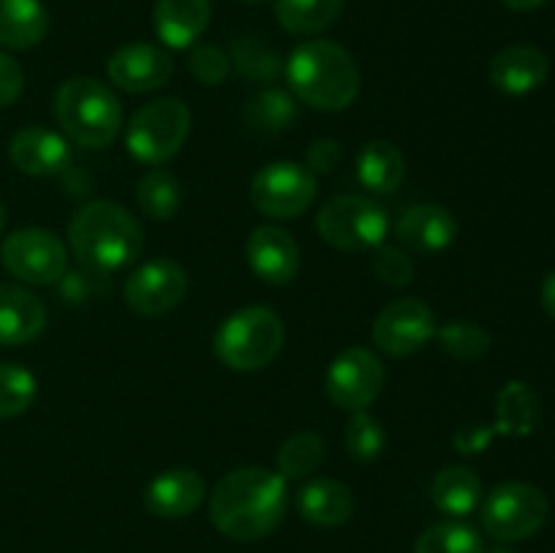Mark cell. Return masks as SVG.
I'll return each mask as SVG.
<instances>
[{
  "mask_svg": "<svg viewBox=\"0 0 555 553\" xmlns=\"http://www.w3.org/2000/svg\"><path fill=\"white\" fill-rule=\"evenodd\" d=\"M57 296L68 304H87L92 298H101L108 291V274L101 271H92L79 266V269H70L60 276L57 282Z\"/></svg>",
  "mask_w": 555,
  "mask_h": 553,
  "instance_id": "obj_36",
  "label": "cell"
},
{
  "mask_svg": "<svg viewBox=\"0 0 555 553\" xmlns=\"http://www.w3.org/2000/svg\"><path fill=\"white\" fill-rule=\"evenodd\" d=\"M285 513L287 480L266 466H242L228 472L211 491V524L231 540H263L285 520Z\"/></svg>",
  "mask_w": 555,
  "mask_h": 553,
  "instance_id": "obj_1",
  "label": "cell"
},
{
  "mask_svg": "<svg viewBox=\"0 0 555 553\" xmlns=\"http://www.w3.org/2000/svg\"><path fill=\"white\" fill-rule=\"evenodd\" d=\"M106 74L114 87L130 92V95H144V92L160 90L173 76L171 54L155 43H125L108 57Z\"/></svg>",
  "mask_w": 555,
  "mask_h": 553,
  "instance_id": "obj_14",
  "label": "cell"
},
{
  "mask_svg": "<svg viewBox=\"0 0 555 553\" xmlns=\"http://www.w3.org/2000/svg\"><path fill=\"white\" fill-rule=\"evenodd\" d=\"M415 553H486V540L464 520H442L417 537Z\"/></svg>",
  "mask_w": 555,
  "mask_h": 553,
  "instance_id": "obj_31",
  "label": "cell"
},
{
  "mask_svg": "<svg viewBox=\"0 0 555 553\" xmlns=\"http://www.w3.org/2000/svg\"><path fill=\"white\" fill-rule=\"evenodd\" d=\"M9 157L27 177H57L70 168V141L49 128L27 125L9 141Z\"/></svg>",
  "mask_w": 555,
  "mask_h": 553,
  "instance_id": "obj_16",
  "label": "cell"
},
{
  "mask_svg": "<svg viewBox=\"0 0 555 553\" xmlns=\"http://www.w3.org/2000/svg\"><path fill=\"white\" fill-rule=\"evenodd\" d=\"M542 423V401L526 383H507L496 396V434L529 437Z\"/></svg>",
  "mask_w": 555,
  "mask_h": 553,
  "instance_id": "obj_25",
  "label": "cell"
},
{
  "mask_svg": "<svg viewBox=\"0 0 555 553\" xmlns=\"http://www.w3.org/2000/svg\"><path fill=\"white\" fill-rule=\"evenodd\" d=\"M54 119L70 144L103 150L122 130V103L103 81L74 76L54 92Z\"/></svg>",
  "mask_w": 555,
  "mask_h": 553,
  "instance_id": "obj_4",
  "label": "cell"
},
{
  "mask_svg": "<svg viewBox=\"0 0 555 553\" xmlns=\"http://www.w3.org/2000/svg\"><path fill=\"white\" fill-rule=\"evenodd\" d=\"M38 383L30 369L0 363V417H16L36 401Z\"/></svg>",
  "mask_w": 555,
  "mask_h": 553,
  "instance_id": "obj_34",
  "label": "cell"
},
{
  "mask_svg": "<svg viewBox=\"0 0 555 553\" xmlns=\"http://www.w3.org/2000/svg\"><path fill=\"white\" fill-rule=\"evenodd\" d=\"M540 296H542V307H545V312L555 320V271H553V274L545 276Z\"/></svg>",
  "mask_w": 555,
  "mask_h": 553,
  "instance_id": "obj_42",
  "label": "cell"
},
{
  "mask_svg": "<svg viewBox=\"0 0 555 553\" xmlns=\"http://www.w3.org/2000/svg\"><path fill=\"white\" fill-rule=\"evenodd\" d=\"M3 228H5V206L0 204V233H3Z\"/></svg>",
  "mask_w": 555,
  "mask_h": 553,
  "instance_id": "obj_44",
  "label": "cell"
},
{
  "mask_svg": "<svg viewBox=\"0 0 555 553\" xmlns=\"http://www.w3.org/2000/svg\"><path fill=\"white\" fill-rule=\"evenodd\" d=\"M190 276L171 258H152L125 280V304L141 318H160L184 301Z\"/></svg>",
  "mask_w": 555,
  "mask_h": 553,
  "instance_id": "obj_12",
  "label": "cell"
},
{
  "mask_svg": "<svg viewBox=\"0 0 555 553\" xmlns=\"http://www.w3.org/2000/svg\"><path fill=\"white\" fill-rule=\"evenodd\" d=\"M206 499V480L195 470L177 466L152 477L144 488V507L157 518H184Z\"/></svg>",
  "mask_w": 555,
  "mask_h": 553,
  "instance_id": "obj_18",
  "label": "cell"
},
{
  "mask_svg": "<svg viewBox=\"0 0 555 553\" xmlns=\"http://www.w3.org/2000/svg\"><path fill=\"white\" fill-rule=\"evenodd\" d=\"M431 499L439 513L450 518H464L475 513L482 499V483L469 466H444L431 483Z\"/></svg>",
  "mask_w": 555,
  "mask_h": 553,
  "instance_id": "obj_26",
  "label": "cell"
},
{
  "mask_svg": "<svg viewBox=\"0 0 555 553\" xmlns=\"http://www.w3.org/2000/svg\"><path fill=\"white\" fill-rule=\"evenodd\" d=\"M323 439L314 432H298L293 437H287L282 442L280 453H276V472L291 480H304V477L312 475L314 470L323 461Z\"/></svg>",
  "mask_w": 555,
  "mask_h": 553,
  "instance_id": "obj_32",
  "label": "cell"
},
{
  "mask_svg": "<svg viewBox=\"0 0 555 553\" xmlns=\"http://www.w3.org/2000/svg\"><path fill=\"white\" fill-rule=\"evenodd\" d=\"M493 553H513V551H507V548H499V551H493Z\"/></svg>",
  "mask_w": 555,
  "mask_h": 553,
  "instance_id": "obj_46",
  "label": "cell"
},
{
  "mask_svg": "<svg viewBox=\"0 0 555 553\" xmlns=\"http://www.w3.org/2000/svg\"><path fill=\"white\" fill-rule=\"evenodd\" d=\"M314 226L331 247L341 253H363V249H377L379 244H385L390 220L383 204L369 195L345 193L334 195L320 206Z\"/></svg>",
  "mask_w": 555,
  "mask_h": 553,
  "instance_id": "obj_7",
  "label": "cell"
},
{
  "mask_svg": "<svg viewBox=\"0 0 555 553\" xmlns=\"http://www.w3.org/2000/svg\"><path fill=\"white\" fill-rule=\"evenodd\" d=\"M345 0H276L274 14L293 36H318L339 20Z\"/></svg>",
  "mask_w": 555,
  "mask_h": 553,
  "instance_id": "obj_27",
  "label": "cell"
},
{
  "mask_svg": "<svg viewBox=\"0 0 555 553\" xmlns=\"http://www.w3.org/2000/svg\"><path fill=\"white\" fill-rule=\"evenodd\" d=\"M385 385V366L369 347H347L325 372V394L339 410L361 412L377 401Z\"/></svg>",
  "mask_w": 555,
  "mask_h": 553,
  "instance_id": "obj_11",
  "label": "cell"
},
{
  "mask_svg": "<svg viewBox=\"0 0 555 553\" xmlns=\"http://www.w3.org/2000/svg\"><path fill=\"white\" fill-rule=\"evenodd\" d=\"M459 236V220L442 204H415L396 220V239L412 253H442Z\"/></svg>",
  "mask_w": 555,
  "mask_h": 553,
  "instance_id": "obj_17",
  "label": "cell"
},
{
  "mask_svg": "<svg viewBox=\"0 0 555 553\" xmlns=\"http://www.w3.org/2000/svg\"><path fill=\"white\" fill-rule=\"evenodd\" d=\"M22 90H25V70L11 54L0 52V108L20 101Z\"/></svg>",
  "mask_w": 555,
  "mask_h": 553,
  "instance_id": "obj_39",
  "label": "cell"
},
{
  "mask_svg": "<svg viewBox=\"0 0 555 553\" xmlns=\"http://www.w3.org/2000/svg\"><path fill=\"white\" fill-rule=\"evenodd\" d=\"M358 182L374 195H388L401 188L406 177V160L393 141L374 139L363 144L356 160Z\"/></svg>",
  "mask_w": 555,
  "mask_h": 553,
  "instance_id": "obj_23",
  "label": "cell"
},
{
  "mask_svg": "<svg viewBox=\"0 0 555 553\" xmlns=\"http://www.w3.org/2000/svg\"><path fill=\"white\" fill-rule=\"evenodd\" d=\"M190 74L201 81V85L217 87L228 79L231 74V57L222 52L215 43H201V47H193L190 52Z\"/></svg>",
  "mask_w": 555,
  "mask_h": 553,
  "instance_id": "obj_38",
  "label": "cell"
},
{
  "mask_svg": "<svg viewBox=\"0 0 555 553\" xmlns=\"http://www.w3.org/2000/svg\"><path fill=\"white\" fill-rule=\"evenodd\" d=\"M551 74V60L545 52L529 43H515V47L502 49L488 65V79L496 90L507 95H526L542 87Z\"/></svg>",
  "mask_w": 555,
  "mask_h": 553,
  "instance_id": "obj_19",
  "label": "cell"
},
{
  "mask_svg": "<svg viewBox=\"0 0 555 553\" xmlns=\"http://www.w3.org/2000/svg\"><path fill=\"white\" fill-rule=\"evenodd\" d=\"M345 445H347V453H350L356 461H361V464H369V461L379 459L385 450L383 423H379L374 415H369L366 410L352 412L345 428Z\"/></svg>",
  "mask_w": 555,
  "mask_h": 553,
  "instance_id": "obj_35",
  "label": "cell"
},
{
  "mask_svg": "<svg viewBox=\"0 0 555 553\" xmlns=\"http://www.w3.org/2000/svg\"><path fill=\"white\" fill-rule=\"evenodd\" d=\"M247 263L266 285H291L301 269V247L285 228L260 226L247 239Z\"/></svg>",
  "mask_w": 555,
  "mask_h": 553,
  "instance_id": "obj_15",
  "label": "cell"
},
{
  "mask_svg": "<svg viewBox=\"0 0 555 553\" xmlns=\"http://www.w3.org/2000/svg\"><path fill=\"white\" fill-rule=\"evenodd\" d=\"M49 30V14L41 0H0V47L25 49L38 47Z\"/></svg>",
  "mask_w": 555,
  "mask_h": 553,
  "instance_id": "obj_24",
  "label": "cell"
},
{
  "mask_svg": "<svg viewBox=\"0 0 555 553\" xmlns=\"http://www.w3.org/2000/svg\"><path fill=\"white\" fill-rule=\"evenodd\" d=\"M135 198L150 220H171L182 209V184L166 168H152L139 179Z\"/></svg>",
  "mask_w": 555,
  "mask_h": 553,
  "instance_id": "obj_28",
  "label": "cell"
},
{
  "mask_svg": "<svg viewBox=\"0 0 555 553\" xmlns=\"http://www.w3.org/2000/svg\"><path fill=\"white\" fill-rule=\"evenodd\" d=\"M47 329V304L22 285H0V345H30Z\"/></svg>",
  "mask_w": 555,
  "mask_h": 553,
  "instance_id": "obj_20",
  "label": "cell"
},
{
  "mask_svg": "<svg viewBox=\"0 0 555 553\" xmlns=\"http://www.w3.org/2000/svg\"><path fill=\"white\" fill-rule=\"evenodd\" d=\"M551 515V502L531 483L509 480L493 488L482 502V526L502 542L534 537Z\"/></svg>",
  "mask_w": 555,
  "mask_h": 553,
  "instance_id": "obj_8",
  "label": "cell"
},
{
  "mask_svg": "<svg viewBox=\"0 0 555 553\" xmlns=\"http://www.w3.org/2000/svg\"><path fill=\"white\" fill-rule=\"evenodd\" d=\"M434 331H437L434 309L421 298H396L372 325L374 345L393 358L412 356L426 347L434 339Z\"/></svg>",
  "mask_w": 555,
  "mask_h": 553,
  "instance_id": "obj_13",
  "label": "cell"
},
{
  "mask_svg": "<svg viewBox=\"0 0 555 553\" xmlns=\"http://www.w3.org/2000/svg\"><path fill=\"white\" fill-rule=\"evenodd\" d=\"M493 437H496V428L493 426H464L455 432L453 445L459 453L472 455V453H482V450L493 442Z\"/></svg>",
  "mask_w": 555,
  "mask_h": 553,
  "instance_id": "obj_41",
  "label": "cell"
},
{
  "mask_svg": "<svg viewBox=\"0 0 555 553\" xmlns=\"http://www.w3.org/2000/svg\"><path fill=\"white\" fill-rule=\"evenodd\" d=\"M68 247L79 266L112 276L144 253L141 222L114 201H87L68 222Z\"/></svg>",
  "mask_w": 555,
  "mask_h": 553,
  "instance_id": "obj_2",
  "label": "cell"
},
{
  "mask_svg": "<svg viewBox=\"0 0 555 553\" xmlns=\"http://www.w3.org/2000/svg\"><path fill=\"white\" fill-rule=\"evenodd\" d=\"M434 339L455 361H477L491 350V334L469 320H453L434 331Z\"/></svg>",
  "mask_w": 555,
  "mask_h": 553,
  "instance_id": "obj_33",
  "label": "cell"
},
{
  "mask_svg": "<svg viewBox=\"0 0 555 553\" xmlns=\"http://www.w3.org/2000/svg\"><path fill=\"white\" fill-rule=\"evenodd\" d=\"M341 160V146L336 139H318L307 150V168L318 177V173H331Z\"/></svg>",
  "mask_w": 555,
  "mask_h": 553,
  "instance_id": "obj_40",
  "label": "cell"
},
{
  "mask_svg": "<svg viewBox=\"0 0 555 553\" xmlns=\"http://www.w3.org/2000/svg\"><path fill=\"white\" fill-rule=\"evenodd\" d=\"M285 347V325L269 307H242L215 331V356L233 372H258Z\"/></svg>",
  "mask_w": 555,
  "mask_h": 553,
  "instance_id": "obj_5",
  "label": "cell"
},
{
  "mask_svg": "<svg viewBox=\"0 0 555 553\" xmlns=\"http://www.w3.org/2000/svg\"><path fill=\"white\" fill-rule=\"evenodd\" d=\"M5 271L25 285H54L68 271V247L47 228H20L0 247Z\"/></svg>",
  "mask_w": 555,
  "mask_h": 553,
  "instance_id": "obj_10",
  "label": "cell"
},
{
  "mask_svg": "<svg viewBox=\"0 0 555 553\" xmlns=\"http://www.w3.org/2000/svg\"><path fill=\"white\" fill-rule=\"evenodd\" d=\"M296 507L304 520L323 529H334V526L347 524L356 513V497L350 488L334 477H314V480L304 483L298 488Z\"/></svg>",
  "mask_w": 555,
  "mask_h": 553,
  "instance_id": "obj_21",
  "label": "cell"
},
{
  "mask_svg": "<svg viewBox=\"0 0 555 553\" xmlns=\"http://www.w3.org/2000/svg\"><path fill=\"white\" fill-rule=\"evenodd\" d=\"M193 128V114L179 98H157L130 117L125 146L144 166H163L179 155Z\"/></svg>",
  "mask_w": 555,
  "mask_h": 553,
  "instance_id": "obj_6",
  "label": "cell"
},
{
  "mask_svg": "<svg viewBox=\"0 0 555 553\" xmlns=\"http://www.w3.org/2000/svg\"><path fill=\"white\" fill-rule=\"evenodd\" d=\"M242 3H253L255 5V3H266V0H242Z\"/></svg>",
  "mask_w": 555,
  "mask_h": 553,
  "instance_id": "obj_45",
  "label": "cell"
},
{
  "mask_svg": "<svg viewBox=\"0 0 555 553\" xmlns=\"http://www.w3.org/2000/svg\"><path fill=\"white\" fill-rule=\"evenodd\" d=\"M502 3L513 11H531V9H540V5H545L547 0H502Z\"/></svg>",
  "mask_w": 555,
  "mask_h": 553,
  "instance_id": "obj_43",
  "label": "cell"
},
{
  "mask_svg": "<svg viewBox=\"0 0 555 553\" xmlns=\"http://www.w3.org/2000/svg\"><path fill=\"white\" fill-rule=\"evenodd\" d=\"M155 33L168 49H190L211 20L209 0H157L155 3Z\"/></svg>",
  "mask_w": 555,
  "mask_h": 553,
  "instance_id": "obj_22",
  "label": "cell"
},
{
  "mask_svg": "<svg viewBox=\"0 0 555 553\" xmlns=\"http://www.w3.org/2000/svg\"><path fill=\"white\" fill-rule=\"evenodd\" d=\"M291 92L320 112H345L361 92V70L341 43L312 38L298 43L285 63Z\"/></svg>",
  "mask_w": 555,
  "mask_h": 553,
  "instance_id": "obj_3",
  "label": "cell"
},
{
  "mask_svg": "<svg viewBox=\"0 0 555 553\" xmlns=\"http://www.w3.org/2000/svg\"><path fill=\"white\" fill-rule=\"evenodd\" d=\"M249 198L260 215L271 220H293L318 198V177L301 163H269L249 182Z\"/></svg>",
  "mask_w": 555,
  "mask_h": 553,
  "instance_id": "obj_9",
  "label": "cell"
},
{
  "mask_svg": "<svg viewBox=\"0 0 555 553\" xmlns=\"http://www.w3.org/2000/svg\"><path fill=\"white\" fill-rule=\"evenodd\" d=\"M372 269L379 276V282H385L390 287H406L415 280V263H412V258L406 255V249L393 247V244H379L374 249Z\"/></svg>",
  "mask_w": 555,
  "mask_h": 553,
  "instance_id": "obj_37",
  "label": "cell"
},
{
  "mask_svg": "<svg viewBox=\"0 0 555 553\" xmlns=\"http://www.w3.org/2000/svg\"><path fill=\"white\" fill-rule=\"evenodd\" d=\"M231 65L244 76L247 81H258V85H269L282 74V60L263 38L244 36L231 43Z\"/></svg>",
  "mask_w": 555,
  "mask_h": 553,
  "instance_id": "obj_30",
  "label": "cell"
},
{
  "mask_svg": "<svg viewBox=\"0 0 555 553\" xmlns=\"http://www.w3.org/2000/svg\"><path fill=\"white\" fill-rule=\"evenodd\" d=\"M298 108L296 101H293L291 92L280 90V87H269V90L258 92L253 101L244 108V119L253 130H260V133H280V130H287L296 119Z\"/></svg>",
  "mask_w": 555,
  "mask_h": 553,
  "instance_id": "obj_29",
  "label": "cell"
}]
</instances>
